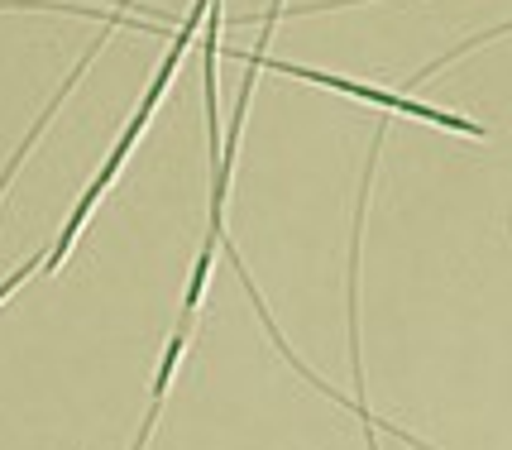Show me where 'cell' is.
<instances>
[{
    "instance_id": "cell-1",
    "label": "cell",
    "mask_w": 512,
    "mask_h": 450,
    "mask_svg": "<svg viewBox=\"0 0 512 450\" xmlns=\"http://www.w3.org/2000/svg\"><path fill=\"white\" fill-rule=\"evenodd\" d=\"M249 72H283L292 82H316V87H331L340 96H355V101H369L388 115H412V120H426V125H441V130H455V135H469V139H484L489 130L474 125L465 115L455 111H436V106H422L417 96H398V91H383V87H369V82H350V77H335V72H321V68H307V63H283V58H268V53H245Z\"/></svg>"
},
{
    "instance_id": "cell-2",
    "label": "cell",
    "mask_w": 512,
    "mask_h": 450,
    "mask_svg": "<svg viewBox=\"0 0 512 450\" xmlns=\"http://www.w3.org/2000/svg\"><path fill=\"white\" fill-rule=\"evenodd\" d=\"M340 5H364V0H321V5H302L297 15H326V10H340Z\"/></svg>"
}]
</instances>
